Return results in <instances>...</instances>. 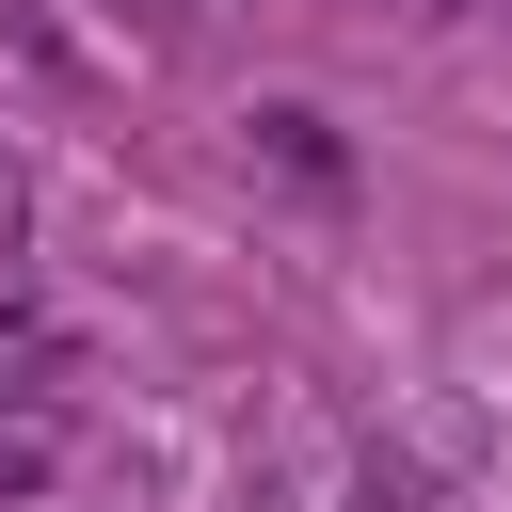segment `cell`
<instances>
[{"label":"cell","mask_w":512,"mask_h":512,"mask_svg":"<svg viewBox=\"0 0 512 512\" xmlns=\"http://www.w3.org/2000/svg\"><path fill=\"white\" fill-rule=\"evenodd\" d=\"M416 16H464V0H416Z\"/></svg>","instance_id":"cell-2"},{"label":"cell","mask_w":512,"mask_h":512,"mask_svg":"<svg viewBox=\"0 0 512 512\" xmlns=\"http://www.w3.org/2000/svg\"><path fill=\"white\" fill-rule=\"evenodd\" d=\"M0 224H16V176H0Z\"/></svg>","instance_id":"cell-3"},{"label":"cell","mask_w":512,"mask_h":512,"mask_svg":"<svg viewBox=\"0 0 512 512\" xmlns=\"http://www.w3.org/2000/svg\"><path fill=\"white\" fill-rule=\"evenodd\" d=\"M256 160H272V176H304V192H336V128H320V112H288V96L256 112Z\"/></svg>","instance_id":"cell-1"}]
</instances>
